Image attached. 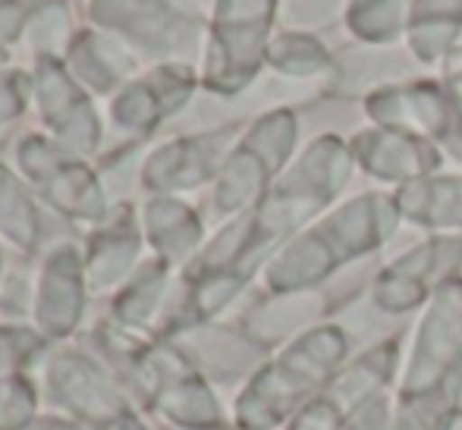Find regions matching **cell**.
I'll list each match as a JSON object with an SVG mask.
<instances>
[{
    "label": "cell",
    "instance_id": "obj_1",
    "mask_svg": "<svg viewBox=\"0 0 462 430\" xmlns=\"http://www.w3.org/2000/svg\"><path fill=\"white\" fill-rule=\"evenodd\" d=\"M419 10H415V23H425V19H444L450 25V32L462 23V0H419Z\"/></svg>",
    "mask_w": 462,
    "mask_h": 430
}]
</instances>
